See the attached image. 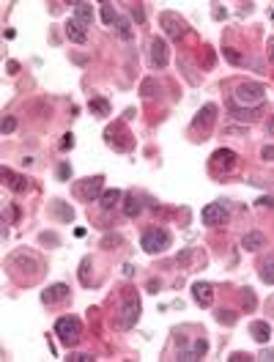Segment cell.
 <instances>
[{
  "label": "cell",
  "instance_id": "6da1fadb",
  "mask_svg": "<svg viewBox=\"0 0 274 362\" xmlns=\"http://www.w3.org/2000/svg\"><path fill=\"white\" fill-rule=\"evenodd\" d=\"M9 272H22V277H39L41 275V263L39 258H36L33 253H28V250H19V253H14L9 258Z\"/></svg>",
  "mask_w": 274,
  "mask_h": 362
},
{
  "label": "cell",
  "instance_id": "7a4b0ae2",
  "mask_svg": "<svg viewBox=\"0 0 274 362\" xmlns=\"http://www.w3.org/2000/svg\"><path fill=\"white\" fill-rule=\"evenodd\" d=\"M263 99H266V88L258 85V83H241L239 88H236V93H233V102H236V105H247V107H250V105L261 107Z\"/></svg>",
  "mask_w": 274,
  "mask_h": 362
},
{
  "label": "cell",
  "instance_id": "3957f363",
  "mask_svg": "<svg viewBox=\"0 0 274 362\" xmlns=\"http://www.w3.org/2000/svg\"><path fill=\"white\" fill-rule=\"evenodd\" d=\"M137 319H140V299L135 294H129L127 302L121 305V310H118V316H115V327L118 329H132L137 324Z\"/></svg>",
  "mask_w": 274,
  "mask_h": 362
},
{
  "label": "cell",
  "instance_id": "277c9868",
  "mask_svg": "<svg viewBox=\"0 0 274 362\" xmlns=\"http://www.w3.org/2000/svg\"><path fill=\"white\" fill-rule=\"evenodd\" d=\"M80 329H83V324H80L77 316H61V319L55 321V335L61 337V343H66V346L77 343Z\"/></svg>",
  "mask_w": 274,
  "mask_h": 362
},
{
  "label": "cell",
  "instance_id": "5b68a950",
  "mask_svg": "<svg viewBox=\"0 0 274 362\" xmlns=\"http://www.w3.org/2000/svg\"><path fill=\"white\" fill-rule=\"evenodd\" d=\"M140 245H143L145 253H159L170 245V236L162 228H145L143 236H140Z\"/></svg>",
  "mask_w": 274,
  "mask_h": 362
},
{
  "label": "cell",
  "instance_id": "8992f818",
  "mask_svg": "<svg viewBox=\"0 0 274 362\" xmlns=\"http://www.w3.org/2000/svg\"><path fill=\"white\" fill-rule=\"evenodd\" d=\"M159 25L165 28V33L170 39H184L187 36V22H184L176 11H162L159 14Z\"/></svg>",
  "mask_w": 274,
  "mask_h": 362
},
{
  "label": "cell",
  "instance_id": "52a82bcc",
  "mask_svg": "<svg viewBox=\"0 0 274 362\" xmlns=\"http://www.w3.org/2000/svg\"><path fill=\"white\" fill-rule=\"evenodd\" d=\"M102 181H105L102 176H91V179L74 184V192H77L80 198H85V201H96V198H99V192H102Z\"/></svg>",
  "mask_w": 274,
  "mask_h": 362
},
{
  "label": "cell",
  "instance_id": "ba28073f",
  "mask_svg": "<svg viewBox=\"0 0 274 362\" xmlns=\"http://www.w3.org/2000/svg\"><path fill=\"white\" fill-rule=\"evenodd\" d=\"M233 167H236V154L233 151H228V149L214 151V157H211V171L214 173H231Z\"/></svg>",
  "mask_w": 274,
  "mask_h": 362
},
{
  "label": "cell",
  "instance_id": "9c48e42d",
  "mask_svg": "<svg viewBox=\"0 0 274 362\" xmlns=\"http://www.w3.org/2000/svg\"><path fill=\"white\" fill-rule=\"evenodd\" d=\"M170 61V50L165 39H154L151 41V66L154 69H165Z\"/></svg>",
  "mask_w": 274,
  "mask_h": 362
},
{
  "label": "cell",
  "instance_id": "30bf717a",
  "mask_svg": "<svg viewBox=\"0 0 274 362\" xmlns=\"http://www.w3.org/2000/svg\"><path fill=\"white\" fill-rule=\"evenodd\" d=\"M203 223H206V225H214V228H217V225H225V223H228V209H225L222 203H209V206L203 209Z\"/></svg>",
  "mask_w": 274,
  "mask_h": 362
},
{
  "label": "cell",
  "instance_id": "8fae6325",
  "mask_svg": "<svg viewBox=\"0 0 274 362\" xmlns=\"http://www.w3.org/2000/svg\"><path fill=\"white\" fill-rule=\"evenodd\" d=\"M192 297H195V302L201 307H209L211 299H214V288L209 283H203V280H197V283L192 285Z\"/></svg>",
  "mask_w": 274,
  "mask_h": 362
},
{
  "label": "cell",
  "instance_id": "7c38bea8",
  "mask_svg": "<svg viewBox=\"0 0 274 362\" xmlns=\"http://www.w3.org/2000/svg\"><path fill=\"white\" fill-rule=\"evenodd\" d=\"M66 297H69V285H66V283L49 285L47 291H41V302H44V305H53V302H63Z\"/></svg>",
  "mask_w": 274,
  "mask_h": 362
},
{
  "label": "cell",
  "instance_id": "4fadbf2b",
  "mask_svg": "<svg viewBox=\"0 0 274 362\" xmlns=\"http://www.w3.org/2000/svg\"><path fill=\"white\" fill-rule=\"evenodd\" d=\"M214 115H217V105H206L197 110V115H195V121H192V127L195 129H206V127H211L214 124Z\"/></svg>",
  "mask_w": 274,
  "mask_h": 362
},
{
  "label": "cell",
  "instance_id": "5bb4252c",
  "mask_svg": "<svg viewBox=\"0 0 274 362\" xmlns=\"http://www.w3.org/2000/svg\"><path fill=\"white\" fill-rule=\"evenodd\" d=\"M241 247L247 250V253H258L261 247H266V236H263L261 231H250V233H244Z\"/></svg>",
  "mask_w": 274,
  "mask_h": 362
},
{
  "label": "cell",
  "instance_id": "9a60e30c",
  "mask_svg": "<svg viewBox=\"0 0 274 362\" xmlns=\"http://www.w3.org/2000/svg\"><path fill=\"white\" fill-rule=\"evenodd\" d=\"M49 214H53L55 220H61V223H71V220H74V211H71V206L66 201H53Z\"/></svg>",
  "mask_w": 274,
  "mask_h": 362
},
{
  "label": "cell",
  "instance_id": "2e32d148",
  "mask_svg": "<svg viewBox=\"0 0 274 362\" xmlns=\"http://www.w3.org/2000/svg\"><path fill=\"white\" fill-rule=\"evenodd\" d=\"M74 19L83 28L93 25V6L91 3H74Z\"/></svg>",
  "mask_w": 274,
  "mask_h": 362
},
{
  "label": "cell",
  "instance_id": "e0dca14e",
  "mask_svg": "<svg viewBox=\"0 0 274 362\" xmlns=\"http://www.w3.org/2000/svg\"><path fill=\"white\" fill-rule=\"evenodd\" d=\"M250 335L255 337L258 343H269V337H271V327L266 321H253V327H250Z\"/></svg>",
  "mask_w": 274,
  "mask_h": 362
},
{
  "label": "cell",
  "instance_id": "ac0fdd59",
  "mask_svg": "<svg viewBox=\"0 0 274 362\" xmlns=\"http://www.w3.org/2000/svg\"><path fill=\"white\" fill-rule=\"evenodd\" d=\"M66 36H69L71 41H77V44H85V39H88L85 28L80 25L77 19H69V22H66Z\"/></svg>",
  "mask_w": 274,
  "mask_h": 362
},
{
  "label": "cell",
  "instance_id": "d6986e66",
  "mask_svg": "<svg viewBox=\"0 0 274 362\" xmlns=\"http://www.w3.org/2000/svg\"><path fill=\"white\" fill-rule=\"evenodd\" d=\"M3 179H6V187H9V189H14V192H22V189H28L25 179H22L19 173L9 171V167H3Z\"/></svg>",
  "mask_w": 274,
  "mask_h": 362
},
{
  "label": "cell",
  "instance_id": "ffe728a7",
  "mask_svg": "<svg viewBox=\"0 0 274 362\" xmlns=\"http://www.w3.org/2000/svg\"><path fill=\"white\" fill-rule=\"evenodd\" d=\"M228 110H231V115L239 118V121H253V118H255V110H244L241 105H236L231 96H228Z\"/></svg>",
  "mask_w": 274,
  "mask_h": 362
},
{
  "label": "cell",
  "instance_id": "44dd1931",
  "mask_svg": "<svg viewBox=\"0 0 274 362\" xmlns=\"http://www.w3.org/2000/svg\"><path fill=\"white\" fill-rule=\"evenodd\" d=\"M140 211H143V203L137 201V195H127V198H123V214H127V217H137Z\"/></svg>",
  "mask_w": 274,
  "mask_h": 362
},
{
  "label": "cell",
  "instance_id": "7402d4cb",
  "mask_svg": "<svg viewBox=\"0 0 274 362\" xmlns=\"http://www.w3.org/2000/svg\"><path fill=\"white\" fill-rule=\"evenodd\" d=\"M121 198H123L121 189H107L105 195L99 198V206H102V209H113L115 203H121Z\"/></svg>",
  "mask_w": 274,
  "mask_h": 362
},
{
  "label": "cell",
  "instance_id": "603a6c76",
  "mask_svg": "<svg viewBox=\"0 0 274 362\" xmlns=\"http://www.w3.org/2000/svg\"><path fill=\"white\" fill-rule=\"evenodd\" d=\"M88 107H91L93 115H110V102L107 99H99V96H93V99L88 102Z\"/></svg>",
  "mask_w": 274,
  "mask_h": 362
},
{
  "label": "cell",
  "instance_id": "cb8c5ba5",
  "mask_svg": "<svg viewBox=\"0 0 274 362\" xmlns=\"http://www.w3.org/2000/svg\"><path fill=\"white\" fill-rule=\"evenodd\" d=\"M261 280H263V283H269V285H274V255L266 258V261L261 263Z\"/></svg>",
  "mask_w": 274,
  "mask_h": 362
},
{
  "label": "cell",
  "instance_id": "d4e9b609",
  "mask_svg": "<svg viewBox=\"0 0 274 362\" xmlns=\"http://www.w3.org/2000/svg\"><path fill=\"white\" fill-rule=\"evenodd\" d=\"M115 19H118V14L113 9V3H102V22L105 25H115Z\"/></svg>",
  "mask_w": 274,
  "mask_h": 362
},
{
  "label": "cell",
  "instance_id": "484cf974",
  "mask_svg": "<svg viewBox=\"0 0 274 362\" xmlns=\"http://www.w3.org/2000/svg\"><path fill=\"white\" fill-rule=\"evenodd\" d=\"M159 91H162V88H159V83H154V80H143V85H140V93L148 96V99H154Z\"/></svg>",
  "mask_w": 274,
  "mask_h": 362
},
{
  "label": "cell",
  "instance_id": "4316f807",
  "mask_svg": "<svg viewBox=\"0 0 274 362\" xmlns=\"http://www.w3.org/2000/svg\"><path fill=\"white\" fill-rule=\"evenodd\" d=\"M115 31H118V33H121V36H123V39H129V36H132V28H129V19H127V17H118V19H115Z\"/></svg>",
  "mask_w": 274,
  "mask_h": 362
},
{
  "label": "cell",
  "instance_id": "83f0119b",
  "mask_svg": "<svg viewBox=\"0 0 274 362\" xmlns=\"http://www.w3.org/2000/svg\"><path fill=\"white\" fill-rule=\"evenodd\" d=\"M0 129H3V135H11V132L17 129V118H14V115H6V118H3V127H0Z\"/></svg>",
  "mask_w": 274,
  "mask_h": 362
},
{
  "label": "cell",
  "instance_id": "f1b7e54d",
  "mask_svg": "<svg viewBox=\"0 0 274 362\" xmlns=\"http://www.w3.org/2000/svg\"><path fill=\"white\" fill-rule=\"evenodd\" d=\"M217 321L219 324H233L236 321V313H231V310H217Z\"/></svg>",
  "mask_w": 274,
  "mask_h": 362
},
{
  "label": "cell",
  "instance_id": "f546056e",
  "mask_svg": "<svg viewBox=\"0 0 274 362\" xmlns=\"http://www.w3.org/2000/svg\"><path fill=\"white\" fill-rule=\"evenodd\" d=\"M241 299H244V307H255V294L250 291V288H241Z\"/></svg>",
  "mask_w": 274,
  "mask_h": 362
},
{
  "label": "cell",
  "instance_id": "4dcf8cb0",
  "mask_svg": "<svg viewBox=\"0 0 274 362\" xmlns=\"http://www.w3.org/2000/svg\"><path fill=\"white\" fill-rule=\"evenodd\" d=\"M228 359H231V362H250L253 357H250V354H244V351H233Z\"/></svg>",
  "mask_w": 274,
  "mask_h": 362
},
{
  "label": "cell",
  "instance_id": "1f68e13d",
  "mask_svg": "<svg viewBox=\"0 0 274 362\" xmlns=\"http://www.w3.org/2000/svg\"><path fill=\"white\" fill-rule=\"evenodd\" d=\"M58 176H61L63 181H69V176H71V167H69V162H63V165L58 167Z\"/></svg>",
  "mask_w": 274,
  "mask_h": 362
},
{
  "label": "cell",
  "instance_id": "d6a6232c",
  "mask_svg": "<svg viewBox=\"0 0 274 362\" xmlns=\"http://www.w3.org/2000/svg\"><path fill=\"white\" fill-rule=\"evenodd\" d=\"M69 362H93L91 354H74V357H66Z\"/></svg>",
  "mask_w": 274,
  "mask_h": 362
},
{
  "label": "cell",
  "instance_id": "836d02e7",
  "mask_svg": "<svg viewBox=\"0 0 274 362\" xmlns=\"http://www.w3.org/2000/svg\"><path fill=\"white\" fill-rule=\"evenodd\" d=\"M261 157L266 162H274V146H263V151H261Z\"/></svg>",
  "mask_w": 274,
  "mask_h": 362
},
{
  "label": "cell",
  "instance_id": "e575fe53",
  "mask_svg": "<svg viewBox=\"0 0 274 362\" xmlns=\"http://www.w3.org/2000/svg\"><path fill=\"white\" fill-rule=\"evenodd\" d=\"M225 58H228L231 63H241V55L236 53V50H225Z\"/></svg>",
  "mask_w": 274,
  "mask_h": 362
},
{
  "label": "cell",
  "instance_id": "d590c367",
  "mask_svg": "<svg viewBox=\"0 0 274 362\" xmlns=\"http://www.w3.org/2000/svg\"><path fill=\"white\" fill-rule=\"evenodd\" d=\"M71 146H74V135H71V132H66L63 140H61V149H71Z\"/></svg>",
  "mask_w": 274,
  "mask_h": 362
},
{
  "label": "cell",
  "instance_id": "8d00e7d4",
  "mask_svg": "<svg viewBox=\"0 0 274 362\" xmlns=\"http://www.w3.org/2000/svg\"><path fill=\"white\" fill-rule=\"evenodd\" d=\"M9 217H11V220H17V217H19L17 206H9V209H6V220H3V223H9Z\"/></svg>",
  "mask_w": 274,
  "mask_h": 362
},
{
  "label": "cell",
  "instance_id": "74e56055",
  "mask_svg": "<svg viewBox=\"0 0 274 362\" xmlns=\"http://www.w3.org/2000/svg\"><path fill=\"white\" fill-rule=\"evenodd\" d=\"M203 354H206V341H197V343H195V357L201 359Z\"/></svg>",
  "mask_w": 274,
  "mask_h": 362
},
{
  "label": "cell",
  "instance_id": "f35d334b",
  "mask_svg": "<svg viewBox=\"0 0 274 362\" xmlns=\"http://www.w3.org/2000/svg\"><path fill=\"white\" fill-rule=\"evenodd\" d=\"M113 245H121V236H110V239L102 242V247H113Z\"/></svg>",
  "mask_w": 274,
  "mask_h": 362
},
{
  "label": "cell",
  "instance_id": "ab89813d",
  "mask_svg": "<svg viewBox=\"0 0 274 362\" xmlns=\"http://www.w3.org/2000/svg\"><path fill=\"white\" fill-rule=\"evenodd\" d=\"M6 71H9V75H17V71H19V63H17V61H9V63H6Z\"/></svg>",
  "mask_w": 274,
  "mask_h": 362
},
{
  "label": "cell",
  "instance_id": "60d3db41",
  "mask_svg": "<svg viewBox=\"0 0 274 362\" xmlns=\"http://www.w3.org/2000/svg\"><path fill=\"white\" fill-rule=\"evenodd\" d=\"M132 14H135V22H145V14H143L140 6H135V11H132Z\"/></svg>",
  "mask_w": 274,
  "mask_h": 362
},
{
  "label": "cell",
  "instance_id": "b9f144b4",
  "mask_svg": "<svg viewBox=\"0 0 274 362\" xmlns=\"http://www.w3.org/2000/svg\"><path fill=\"white\" fill-rule=\"evenodd\" d=\"M148 294H159V280H151V283H148Z\"/></svg>",
  "mask_w": 274,
  "mask_h": 362
},
{
  "label": "cell",
  "instance_id": "7bdbcfd3",
  "mask_svg": "<svg viewBox=\"0 0 274 362\" xmlns=\"http://www.w3.org/2000/svg\"><path fill=\"white\" fill-rule=\"evenodd\" d=\"M258 359H266V362H269V359H274V354H271L269 349H263L261 354H258Z\"/></svg>",
  "mask_w": 274,
  "mask_h": 362
},
{
  "label": "cell",
  "instance_id": "ee69618b",
  "mask_svg": "<svg viewBox=\"0 0 274 362\" xmlns=\"http://www.w3.org/2000/svg\"><path fill=\"white\" fill-rule=\"evenodd\" d=\"M3 36H6V39H14V36H17V31H14V28H6Z\"/></svg>",
  "mask_w": 274,
  "mask_h": 362
},
{
  "label": "cell",
  "instance_id": "f6af8a7d",
  "mask_svg": "<svg viewBox=\"0 0 274 362\" xmlns=\"http://www.w3.org/2000/svg\"><path fill=\"white\" fill-rule=\"evenodd\" d=\"M266 132H269V135H274V118H269V124H266Z\"/></svg>",
  "mask_w": 274,
  "mask_h": 362
},
{
  "label": "cell",
  "instance_id": "bcb514c9",
  "mask_svg": "<svg viewBox=\"0 0 274 362\" xmlns=\"http://www.w3.org/2000/svg\"><path fill=\"white\" fill-rule=\"evenodd\" d=\"M258 203H261V206H274V201H271V198H261Z\"/></svg>",
  "mask_w": 274,
  "mask_h": 362
},
{
  "label": "cell",
  "instance_id": "7dc6e473",
  "mask_svg": "<svg viewBox=\"0 0 274 362\" xmlns=\"http://www.w3.org/2000/svg\"><path fill=\"white\" fill-rule=\"evenodd\" d=\"M269 58L274 61V39H269Z\"/></svg>",
  "mask_w": 274,
  "mask_h": 362
},
{
  "label": "cell",
  "instance_id": "c3c4849f",
  "mask_svg": "<svg viewBox=\"0 0 274 362\" xmlns=\"http://www.w3.org/2000/svg\"><path fill=\"white\" fill-rule=\"evenodd\" d=\"M269 307H271V313H274V299H271V302H269Z\"/></svg>",
  "mask_w": 274,
  "mask_h": 362
}]
</instances>
